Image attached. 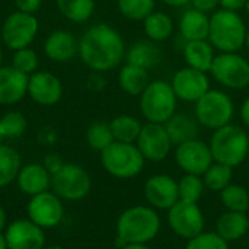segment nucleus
I'll use <instances>...</instances> for the list:
<instances>
[{
	"label": "nucleus",
	"instance_id": "obj_1",
	"mask_svg": "<svg viewBox=\"0 0 249 249\" xmlns=\"http://www.w3.org/2000/svg\"><path fill=\"white\" fill-rule=\"evenodd\" d=\"M125 51L123 35L108 23L88 28L79 39V57L92 71L114 70L125 58Z\"/></svg>",
	"mask_w": 249,
	"mask_h": 249
},
{
	"label": "nucleus",
	"instance_id": "obj_2",
	"mask_svg": "<svg viewBox=\"0 0 249 249\" xmlns=\"http://www.w3.org/2000/svg\"><path fill=\"white\" fill-rule=\"evenodd\" d=\"M162 220L150 206H133L125 209L117 219L115 232L118 247L127 244H149L159 235Z\"/></svg>",
	"mask_w": 249,
	"mask_h": 249
},
{
	"label": "nucleus",
	"instance_id": "obj_3",
	"mask_svg": "<svg viewBox=\"0 0 249 249\" xmlns=\"http://www.w3.org/2000/svg\"><path fill=\"white\" fill-rule=\"evenodd\" d=\"M248 26L238 12L217 9L210 16L207 41L219 53H238L245 47Z\"/></svg>",
	"mask_w": 249,
	"mask_h": 249
},
{
	"label": "nucleus",
	"instance_id": "obj_4",
	"mask_svg": "<svg viewBox=\"0 0 249 249\" xmlns=\"http://www.w3.org/2000/svg\"><path fill=\"white\" fill-rule=\"evenodd\" d=\"M209 146L214 162L236 168L248 158L249 134L241 125L231 123L213 131Z\"/></svg>",
	"mask_w": 249,
	"mask_h": 249
},
{
	"label": "nucleus",
	"instance_id": "obj_5",
	"mask_svg": "<svg viewBox=\"0 0 249 249\" xmlns=\"http://www.w3.org/2000/svg\"><path fill=\"white\" fill-rule=\"evenodd\" d=\"M178 98L169 82L150 80L139 96V108L146 123L165 124L177 112Z\"/></svg>",
	"mask_w": 249,
	"mask_h": 249
},
{
	"label": "nucleus",
	"instance_id": "obj_6",
	"mask_svg": "<svg viewBox=\"0 0 249 249\" xmlns=\"http://www.w3.org/2000/svg\"><path fill=\"white\" fill-rule=\"evenodd\" d=\"M146 159L136 143L114 142L101 152V165L107 174L118 179H131L142 174Z\"/></svg>",
	"mask_w": 249,
	"mask_h": 249
},
{
	"label": "nucleus",
	"instance_id": "obj_7",
	"mask_svg": "<svg viewBox=\"0 0 249 249\" xmlns=\"http://www.w3.org/2000/svg\"><path fill=\"white\" fill-rule=\"evenodd\" d=\"M194 117L207 130H217L232 123L235 117L233 99L220 89H210L194 105Z\"/></svg>",
	"mask_w": 249,
	"mask_h": 249
},
{
	"label": "nucleus",
	"instance_id": "obj_8",
	"mask_svg": "<svg viewBox=\"0 0 249 249\" xmlns=\"http://www.w3.org/2000/svg\"><path fill=\"white\" fill-rule=\"evenodd\" d=\"M51 190L61 200L79 201L89 196L92 178L83 166L77 163H64L60 171L51 175Z\"/></svg>",
	"mask_w": 249,
	"mask_h": 249
},
{
	"label": "nucleus",
	"instance_id": "obj_9",
	"mask_svg": "<svg viewBox=\"0 0 249 249\" xmlns=\"http://www.w3.org/2000/svg\"><path fill=\"white\" fill-rule=\"evenodd\" d=\"M223 88L241 90L249 86V61L239 53H219L209 71Z\"/></svg>",
	"mask_w": 249,
	"mask_h": 249
},
{
	"label": "nucleus",
	"instance_id": "obj_10",
	"mask_svg": "<svg viewBox=\"0 0 249 249\" xmlns=\"http://www.w3.org/2000/svg\"><path fill=\"white\" fill-rule=\"evenodd\" d=\"M39 29V23L35 15L13 12L10 13L1 25V41L12 50L18 51L31 47Z\"/></svg>",
	"mask_w": 249,
	"mask_h": 249
},
{
	"label": "nucleus",
	"instance_id": "obj_11",
	"mask_svg": "<svg viewBox=\"0 0 249 249\" xmlns=\"http://www.w3.org/2000/svg\"><path fill=\"white\" fill-rule=\"evenodd\" d=\"M168 225L177 236L188 241L204 232L206 217L198 204L178 201L168 210Z\"/></svg>",
	"mask_w": 249,
	"mask_h": 249
},
{
	"label": "nucleus",
	"instance_id": "obj_12",
	"mask_svg": "<svg viewBox=\"0 0 249 249\" xmlns=\"http://www.w3.org/2000/svg\"><path fill=\"white\" fill-rule=\"evenodd\" d=\"M28 219L44 231L58 226L64 217L63 200L53 191L32 196L26 206Z\"/></svg>",
	"mask_w": 249,
	"mask_h": 249
},
{
	"label": "nucleus",
	"instance_id": "obj_13",
	"mask_svg": "<svg viewBox=\"0 0 249 249\" xmlns=\"http://www.w3.org/2000/svg\"><path fill=\"white\" fill-rule=\"evenodd\" d=\"M174 158L175 163L184 174L200 177H203V174L214 162L209 143H204L198 137L175 146Z\"/></svg>",
	"mask_w": 249,
	"mask_h": 249
},
{
	"label": "nucleus",
	"instance_id": "obj_14",
	"mask_svg": "<svg viewBox=\"0 0 249 249\" xmlns=\"http://www.w3.org/2000/svg\"><path fill=\"white\" fill-rule=\"evenodd\" d=\"M136 146L146 162H162L169 156L174 143L163 124L146 123L142 127Z\"/></svg>",
	"mask_w": 249,
	"mask_h": 249
},
{
	"label": "nucleus",
	"instance_id": "obj_15",
	"mask_svg": "<svg viewBox=\"0 0 249 249\" xmlns=\"http://www.w3.org/2000/svg\"><path fill=\"white\" fill-rule=\"evenodd\" d=\"M169 83L178 101L194 102V104L212 89L209 74L188 66L177 70Z\"/></svg>",
	"mask_w": 249,
	"mask_h": 249
},
{
	"label": "nucleus",
	"instance_id": "obj_16",
	"mask_svg": "<svg viewBox=\"0 0 249 249\" xmlns=\"http://www.w3.org/2000/svg\"><path fill=\"white\" fill-rule=\"evenodd\" d=\"M143 194L147 206L155 210L168 212L179 201L178 181L168 174H156L147 178L143 187Z\"/></svg>",
	"mask_w": 249,
	"mask_h": 249
},
{
	"label": "nucleus",
	"instance_id": "obj_17",
	"mask_svg": "<svg viewBox=\"0 0 249 249\" xmlns=\"http://www.w3.org/2000/svg\"><path fill=\"white\" fill-rule=\"evenodd\" d=\"M9 249H44L45 231L29 219H18L4 229Z\"/></svg>",
	"mask_w": 249,
	"mask_h": 249
},
{
	"label": "nucleus",
	"instance_id": "obj_18",
	"mask_svg": "<svg viewBox=\"0 0 249 249\" xmlns=\"http://www.w3.org/2000/svg\"><path fill=\"white\" fill-rule=\"evenodd\" d=\"M28 96L38 105L53 107L63 98V83L50 71H35L28 79Z\"/></svg>",
	"mask_w": 249,
	"mask_h": 249
},
{
	"label": "nucleus",
	"instance_id": "obj_19",
	"mask_svg": "<svg viewBox=\"0 0 249 249\" xmlns=\"http://www.w3.org/2000/svg\"><path fill=\"white\" fill-rule=\"evenodd\" d=\"M44 53L51 61H70L79 54V39L70 31H53L44 42Z\"/></svg>",
	"mask_w": 249,
	"mask_h": 249
},
{
	"label": "nucleus",
	"instance_id": "obj_20",
	"mask_svg": "<svg viewBox=\"0 0 249 249\" xmlns=\"http://www.w3.org/2000/svg\"><path fill=\"white\" fill-rule=\"evenodd\" d=\"M29 76L20 73L13 66L0 67V105H13L28 95Z\"/></svg>",
	"mask_w": 249,
	"mask_h": 249
},
{
	"label": "nucleus",
	"instance_id": "obj_21",
	"mask_svg": "<svg viewBox=\"0 0 249 249\" xmlns=\"http://www.w3.org/2000/svg\"><path fill=\"white\" fill-rule=\"evenodd\" d=\"M15 182L23 194L32 197L51 188V174L42 163H28L20 168Z\"/></svg>",
	"mask_w": 249,
	"mask_h": 249
},
{
	"label": "nucleus",
	"instance_id": "obj_22",
	"mask_svg": "<svg viewBox=\"0 0 249 249\" xmlns=\"http://www.w3.org/2000/svg\"><path fill=\"white\" fill-rule=\"evenodd\" d=\"M124 60L128 64L146 69L149 71L150 69H155L162 63L163 51L158 45V42H153L150 39H140L127 48Z\"/></svg>",
	"mask_w": 249,
	"mask_h": 249
},
{
	"label": "nucleus",
	"instance_id": "obj_23",
	"mask_svg": "<svg viewBox=\"0 0 249 249\" xmlns=\"http://www.w3.org/2000/svg\"><path fill=\"white\" fill-rule=\"evenodd\" d=\"M178 29L185 42L207 39L210 29V16L209 13L200 12L194 7L187 9L179 18Z\"/></svg>",
	"mask_w": 249,
	"mask_h": 249
},
{
	"label": "nucleus",
	"instance_id": "obj_24",
	"mask_svg": "<svg viewBox=\"0 0 249 249\" xmlns=\"http://www.w3.org/2000/svg\"><path fill=\"white\" fill-rule=\"evenodd\" d=\"M249 231V217L247 213L223 212L216 222V233L228 244L238 242L247 236Z\"/></svg>",
	"mask_w": 249,
	"mask_h": 249
},
{
	"label": "nucleus",
	"instance_id": "obj_25",
	"mask_svg": "<svg viewBox=\"0 0 249 249\" xmlns=\"http://www.w3.org/2000/svg\"><path fill=\"white\" fill-rule=\"evenodd\" d=\"M163 125H165L174 146H178L188 140L197 139L198 131H200V124L194 115H190L187 112H178V111Z\"/></svg>",
	"mask_w": 249,
	"mask_h": 249
},
{
	"label": "nucleus",
	"instance_id": "obj_26",
	"mask_svg": "<svg viewBox=\"0 0 249 249\" xmlns=\"http://www.w3.org/2000/svg\"><path fill=\"white\" fill-rule=\"evenodd\" d=\"M214 51L216 50L207 39H201V41H187L182 54L188 67L209 73L216 57Z\"/></svg>",
	"mask_w": 249,
	"mask_h": 249
},
{
	"label": "nucleus",
	"instance_id": "obj_27",
	"mask_svg": "<svg viewBox=\"0 0 249 249\" xmlns=\"http://www.w3.org/2000/svg\"><path fill=\"white\" fill-rule=\"evenodd\" d=\"M149 83L150 77L146 69L125 63L118 71V85L130 96H140Z\"/></svg>",
	"mask_w": 249,
	"mask_h": 249
},
{
	"label": "nucleus",
	"instance_id": "obj_28",
	"mask_svg": "<svg viewBox=\"0 0 249 249\" xmlns=\"http://www.w3.org/2000/svg\"><path fill=\"white\" fill-rule=\"evenodd\" d=\"M143 31L147 39L153 42H165L174 34V20L172 18L160 10H153L144 20H143Z\"/></svg>",
	"mask_w": 249,
	"mask_h": 249
},
{
	"label": "nucleus",
	"instance_id": "obj_29",
	"mask_svg": "<svg viewBox=\"0 0 249 249\" xmlns=\"http://www.w3.org/2000/svg\"><path fill=\"white\" fill-rule=\"evenodd\" d=\"M112 136L115 142L121 143H136L142 131L143 124L133 115L121 114L111 120L109 123Z\"/></svg>",
	"mask_w": 249,
	"mask_h": 249
},
{
	"label": "nucleus",
	"instance_id": "obj_30",
	"mask_svg": "<svg viewBox=\"0 0 249 249\" xmlns=\"http://www.w3.org/2000/svg\"><path fill=\"white\" fill-rule=\"evenodd\" d=\"M58 12L70 22H88L95 12V0H55Z\"/></svg>",
	"mask_w": 249,
	"mask_h": 249
},
{
	"label": "nucleus",
	"instance_id": "obj_31",
	"mask_svg": "<svg viewBox=\"0 0 249 249\" xmlns=\"http://www.w3.org/2000/svg\"><path fill=\"white\" fill-rule=\"evenodd\" d=\"M20 168V155L13 147L0 143V188H4L15 182Z\"/></svg>",
	"mask_w": 249,
	"mask_h": 249
},
{
	"label": "nucleus",
	"instance_id": "obj_32",
	"mask_svg": "<svg viewBox=\"0 0 249 249\" xmlns=\"http://www.w3.org/2000/svg\"><path fill=\"white\" fill-rule=\"evenodd\" d=\"M219 194H220V203L226 212L247 213L249 210V193L245 187L232 182Z\"/></svg>",
	"mask_w": 249,
	"mask_h": 249
},
{
	"label": "nucleus",
	"instance_id": "obj_33",
	"mask_svg": "<svg viewBox=\"0 0 249 249\" xmlns=\"http://www.w3.org/2000/svg\"><path fill=\"white\" fill-rule=\"evenodd\" d=\"M232 179H233V168L217 162H213L210 168L203 174V181L206 188L214 193H220L222 190H225L228 185L232 184Z\"/></svg>",
	"mask_w": 249,
	"mask_h": 249
},
{
	"label": "nucleus",
	"instance_id": "obj_34",
	"mask_svg": "<svg viewBox=\"0 0 249 249\" xmlns=\"http://www.w3.org/2000/svg\"><path fill=\"white\" fill-rule=\"evenodd\" d=\"M114 136L109 127V123L95 121L86 130V143L92 150L104 152L108 146L114 143Z\"/></svg>",
	"mask_w": 249,
	"mask_h": 249
},
{
	"label": "nucleus",
	"instance_id": "obj_35",
	"mask_svg": "<svg viewBox=\"0 0 249 249\" xmlns=\"http://www.w3.org/2000/svg\"><path fill=\"white\" fill-rule=\"evenodd\" d=\"M178 190H179V201L198 204L204 194L206 185L203 177L184 174V177L178 181Z\"/></svg>",
	"mask_w": 249,
	"mask_h": 249
},
{
	"label": "nucleus",
	"instance_id": "obj_36",
	"mask_svg": "<svg viewBox=\"0 0 249 249\" xmlns=\"http://www.w3.org/2000/svg\"><path fill=\"white\" fill-rule=\"evenodd\" d=\"M118 12L130 20H144L156 10V0H117Z\"/></svg>",
	"mask_w": 249,
	"mask_h": 249
},
{
	"label": "nucleus",
	"instance_id": "obj_37",
	"mask_svg": "<svg viewBox=\"0 0 249 249\" xmlns=\"http://www.w3.org/2000/svg\"><path fill=\"white\" fill-rule=\"evenodd\" d=\"M28 123L22 112L9 111L0 118V133L3 139H18L26 131Z\"/></svg>",
	"mask_w": 249,
	"mask_h": 249
},
{
	"label": "nucleus",
	"instance_id": "obj_38",
	"mask_svg": "<svg viewBox=\"0 0 249 249\" xmlns=\"http://www.w3.org/2000/svg\"><path fill=\"white\" fill-rule=\"evenodd\" d=\"M38 63H39L38 61V55H36V53L31 47L13 51L12 66L16 70H19L20 73L26 74V76H31L32 73L36 71Z\"/></svg>",
	"mask_w": 249,
	"mask_h": 249
},
{
	"label": "nucleus",
	"instance_id": "obj_39",
	"mask_svg": "<svg viewBox=\"0 0 249 249\" xmlns=\"http://www.w3.org/2000/svg\"><path fill=\"white\" fill-rule=\"evenodd\" d=\"M185 249H229V244L216 232H201L187 241Z\"/></svg>",
	"mask_w": 249,
	"mask_h": 249
},
{
	"label": "nucleus",
	"instance_id": "obj_40",
	"mask_svg": "<svg viewBox=\"0 0 249 249\" xmlns=\"http://www.w3.org/2000/svg\"><path fill=\"white\" fill-rule=\"evenodd\" d=\"M42 4V0H15V6L19 12L35 15Z\"/></svg>",
	"mask_w": 249,
	"mask_h": 249
},
{
	"label": "nucleus",
	"instance_id": "obj_41",
	"mask_svg": "<svg viewBox=\"0 0 249 249\" xmlns=\"http://www.w3.org/2000/svg\"><path fill=\"white\" fill-rule=\"evenodd\" d=\"M191 4L200 12L213 13L217 10V7H220V0H191Z\"/></svg>",
	"mask_w": 249,
	"mask_h": 249
},
{
	"label": "nucleus",
	"instance_id": "obj_42",
	"mask_svg": "<svg viewBox=\"0 0 249 249\" xmlns=\"http://www.w3.org/2000/svg\"><path fill=\"white\" fill-rule=\"evenodd\" d=\"M42 165L47 168V171H48L51 175H54L57 171H60V169H61V166L64 165V162L60 159V156H58V155L51 153V155H47V156L44 158V163H42Z\"/></svg>",
	"mask_w": 249,
	"mask_h": 249
},
{
	"label": "nucleus",
	"instance_id": "obj_43",
	"mask_svg": "<svg viewBox=\"0 0 249 249\" xmlns=\"http://www.w3.org/2000/svg\"><path fill=\"white\" fill-rule=\"evenodd\" d=\"M105 79L102 77V73H98V71H93L89 79H88V88L93 92H101L104 88H105Z\"/></svg>",
	"mask_w": 249,
	"mask_h": 249
},
{
	"label": "nucleus",
	"instance_id": "obj_44",
	"mask_svg": "<svg viewBox=\"0 0 249 249\" xmlns=\"http://www.w3.org/2000/svg\"><path fill=\"white\" fill-rule=\"evenodd\" d=\"M248 0H220V9L239 12L241 9H245Z\"/></svg>",
	"mask_w": 249,
	"mask_h": 249
},
{
	"label": "nucleus",
	"instance_id": "obj_45",
	"mask_svg": "<svg viewBox=\"0 0 249 249\" xmlns=\"http://www.w3.org/2000/svg\"><path fill=\"white\" fill-rule=\"evenodd\" d=\"M239 117L244 123V125L249 128V95L245 98V101L242 102L241 105V109H239Z\"/></svg>",
	"mask_w": 249,
	"mask_h": 249
},
{
	"label": "nucleus",
	"instance_id": "obj_46",
	"mask_svg": "<svg viewBox=\"0 0 249 249\" xmlns=\"http://www.w3.org/2000/svg\"><path fill=\"white\" fill-rule=\"evenodd\" d=\"M160 1L169 7H182L191 3V0H160Z\"/></svg>",
	"mask_w": 249,
	"mask_h": 249
},
{
	"label": "nucleus",
	"instance_id": "obj_47",
	"mask_svg": "<svg viewBox=\"0 0 249 249\" xmlns=\"http://www.w3.org/2000/svg\"><path fill=\"white\" fill-rule=\"evenodd\" d=\"M6 228H7V214L6 210L0 206V232H4Z\"/></svg>",
	"mask_w": 249,
	"mask_h": 249
},
{
	"label": "nucleus",
	"instance_id": "obj_48",
	"mask_svg": "<svg viewBox=\"0 0 249 249\" xmlns=\"http://www.w3.org/2000/svg\"><path fill=\"white\" fill-rule=\"evenodd\" d=\"M120 249H152L149 248L147 244H127L124 247H121Z\"/></svg>",
	"mask_w": 249,
	"mask_h": 249
},
{
	"label": "nucleus",
	"instance_id": "obj_49",
	"mask_svg": "<svg viewBox=\"0 0 249 249\" xmlns=\"http://www.w3.org/2000/svg\"><path fill=\"white\" fill-rule=\"evenodd\" d=\"M0 249H9L7 248V244H6V239H4V233L0 232Z\"/></svg>",
	"mask_w": 249,
	"mask_h": 249
},
{
	"label": "nucleus",
	"instance_id": "obj_50",
	"mask_svg": "<svg viewBox=\"0 0 249 249\" xmlns=\"http://www.w3.org/2000/svg\"><path fill=\"white\" fill-rule=\"evenodd\" d=\"M44 249H64L63 247H60V245H51V247H45Z\"/></svg>",
	"mask_w": 249,
	"mask_h": 249
},
{
	"label": "nucleus",
	"instance_id": "obj_51",
	"mask_svg": "<svg viewBox=\"0 0 249 249\" xmlns=\"http://www.w3.org/2000/svg\"><path fill=\"white\" fill-rule=\"evenodd\" d=\"M245 47L248 48V51H249V29H248V34H247V42H245Z\"/></svg>",
	"mask_w": 249,
	"mask_h": 249
},
{
	"label": "nucleus",
	"instance_id": "obj_52",
	"mask_svg": "<svg viewBox=\"0 0 249 249\" xmlns=\"http://www.w3.org/2000/svg\"><path fill=\"white\" fill-rule=\"evenodd\" d=\"M1 63H3V51H1V47H0V67H1Z\"/></svg>",
	"mask_w": 249,
	"mask_h": 249
},
{
	"label": "nucleus",
	"instance_id": "obj_53",
	"mask_svg": "<svg viewBox=\"0 0 249 249\" xmlns=\"http://www.w3.org/2000/svg\"><path fill=\"white\" fill-rule=\"evenodd\" d=\"M245 12H247V15L249 16V0L247 1V4H245Z\"/></svg>",
	"mask_w": 249,
	"mask_h": 249
},
{
	"label": "nucleus",
	"instance_id": "obj_54",
	"mask_svg": "<svg viewBox=\"0 0 249 249\" xmlns=\"http://www.w3.org/2000/svg\"><path fill=\"white\" fill-rule=\"evenodd\" d=\"M1 140H3V136H1V133H0V143H1Z\"/></svg>",
	"mask_w": 249,
	"mask_h": 249
}]
</instances>
